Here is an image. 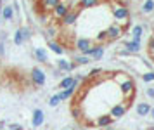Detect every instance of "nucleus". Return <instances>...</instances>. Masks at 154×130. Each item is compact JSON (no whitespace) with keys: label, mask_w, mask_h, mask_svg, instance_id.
<instances>
[{"label":"nucleus","mask_w":154,"mask_h":130,"mask_svg":"<svg viewBox=\"0 0 154 130\" xmlns=\"http://www.w3.org/2000/svg\"><path fill=\"white\" fill-rule=\"evenodd\" d=\"M111 12H112V17H114V23H118L121 26L125 28L130 21V9L119 2H114L111 5Z\"/></svg>","instance_id":"nucleus-1"},{"label":"nucleus","mask_w":154,"mask_h":130,"mask_svg":"<svg viewBox=\"0 0 154 130\" xmlns=\"http://www.w3.org/2000/svg\"><path fill=\"white\" fill-rule=\"evenodd\" d=\"M29 78H31V82H33V85H35L36 89H40L47 82V73L40 66H35V68L31 69V73H29Z\"/></svg>","instance_id":"nucleus-2"},{"label":"nucleus","mask_w":154,"mask_h":130,"mask_svg":"<svg viewBox=\"0 0 154 130\" xmlns=\"http://www.w3.org/2000/svg\"><path fill=\"white\" fill-rule=\"evenodd\" d=\"M106 33H107V40L109 42L119 40L123 36V33H125V28L121 26V24H118V23H111L107 26V30H106Z\"/></svg>","instance_id":"nucleus-3"},{"label":"nucleus","mask_w":154,"mask_h":130,"mask_svg":"<svg viewBox=\"0 0 154 130\" xmlns=\"http://www.w3.org/2000/svg\"><path fill=\"white\" fill-rule=\"evenodd\" d=\"M126 109H128V104H126V101L116 103L114 106H111V109H109V116H111L112 120H119V118H123L126 115Z\"/></svg>","instance_id":"nucleus-4"},{"label":"nucleus","mask_w":154,"mask_h":130,"mask_svg":"<svg viewBox=\"0 0 154 130\" xmlns=\"http://www.w3.org/2000/svg\"><path fill=\"white\" fill-rule=\"evenodd\" d=\"M69 9H71V4L64 2V0H61V2H59L56 7H54V11H52L50 14H52V17H54L56 21H61L64 16H66V12H68Z\"/></svg>","instance_id":"nucleus-5"},{"label":"nucleus","mask_w":154,"mask_h":130,"mask_svg":"<svg viewBox=\"0 0 154 130\" xmlns=\"http://www.w3.org/2000/svg\"><path fill=\"white\" fill-rule=\"evenodd\" d=\"M78 16H80V9H73V7H71L69 11L66 12V16L61 19V24H63V26H73V24H76Z\"/></svg>","instance_id":"nucleus-6"},{"label":"nucleus","mask_w":154,"mask_h":130,"mask_svg":"<svg viewBox=\"0 0 154 130\" xmlns=\"http://www.w3.org/2000/svg\"><path fill=\"white\" fill-rule=\"evenodd\" d=\"M78 85H80V80H76V76L68 75V76H64V78H61L57 89L64 90V89H71V87H73V89H78Z\"/></svg>","instance_id":"nucleus-7"},{"label":"nucleus","mask_w":154,"mask_h":130,"mask_svg":"<svg viewBox=\"0 0 154 130\" xmlns=\"http://www.w3.org/2000/svg\"><path fill=\"white\" fill-rule=\"evenodd\" d=\"M75 47H76V50L80 54L87 55V52L94 47V40H90V38H78V40L75 42Z\"/></svg>","instance_id":"nucleus-8"},{"label":"nucleus","mask_w":154,"mask_h":130,"mask_svg":"<svg viewBox=\"0 0 154 130\" xmlns=\"http://www.w3.org/2000/svg\"><path fill=\"white\" fill-rule=\"evenodd\" d=\"M43 123H45V113H43V109H40V108L33 109V113H31V127L38 128Z\"/></svg>","instance_id":"nucleus-9"},{"label":"nucleus","mask_w":154,"mask_h":130,"mask_svg":"<svg viewBox=\"0 0 154 130\" xmlns=\"http://www.w3.org/2000/svg\"><path fill=\"white\" fill-rule=\"evenodd\" d=\"M119 89H121V94H123L125 99H132L133 94H135V82L130 78V80H126L125 83H121Z\"/></svg>","instance_id":"nucleus-10"},{"label":"nucleus","mask_w":154,"mask_h":130,"mask_svg":"<svg viewBox=\"0 0 154 130\" xmlns=\"http://www.w3.org/2000/svg\"><path fill=\"white\" fill-rule=\"evenodd\" d=\"M87 55L90 57L92 61H99V59H102V55H104V45H102V43H94V47L87 52Z\"/></svg>","instance_id":"nucleus-11"},{"label":"nucleus","mask_w":154,"mask_h":130,"mask_svg":"<svg viewBox=\"0 0 154 130\" xmlns=\"http://www.w3.org/2000/svg\"><path fill=\"white\" fill-rule=\"evenodd\" d=\"M56 64H57V71H61V73H71L73 69L76 68V64L73 61H68V59H63V57L57 59Z\"/></svg>","instance_id":"nucleus-12"},{"label":"nucleus","mask_w":154,"mask_h":130,"mask_svg":"<svg viewBox=\"0 0 154 130\" xmlns=\"http://www.w3.org/2000/svg\"><path fill=\"white\" fill-rule=\"evenodd\" d=\"M123 47H125V50L128 52V54H139L140 49H142V45H140V42L126 40L125 43H123Z\"/></svg>","instance_id":"nucleus-13"},{"label":"nucleus","mask_w":154,"mask_h":130,"mask_svg":"<svg viewBox=\"0 0 154 130\" xmlns=\"http://www.w3.org/2000/svg\"><path fill=\"white\" fill-rule=\"evenodd\" d=\"M33 54H35L36 61H40L42 64H49V55H47V50L43 47H35L33 49Z\"/></svg>","instance_id":"nucleus-14"},{"label":"nucleus","mask_w":154,"mask_h":130,"mask_svg":"<svg viewBox=\"0 0 154 130\" xmlns=\"http://www.w3.org/2000/svg\"><path fill=\"white\" fill-rule=\"evenodd\" d=\"M140 14L142 16H151V14H154V0H142Z\"/></svg>","instance_id":"nucleus-15"},{"label":"nucleus","mask_w":154,"mask_h":130,"mask_svg":"<svg viewBox=\"0 0 154 130\" xmlns=\"http://www.w3.org/2000/svg\"><path fill=\"white\" fill-rule=\"evenodd\" d=\"M14 5H11V4H9V5H4L2 7V17H0V19L2 21H12L14 19Z\"/></svg>","instance_id":"nucleus-16"},{"label":"nucleus","mask_w":154,"mask_h":130,"mask_svg":"<svg viewBox=\"0 0 154 130\" xmlns=\"http://www.w3.org/2000/svg\"><path fill=\"white\" fill-rule=\"evenodd\" d=\"M59 2H61V0H40V4H42V12H52L54 7H56Z\"/></svg>","instance_id":"nucleus-17"},{"label":"nucleus","mask_w":154,"mask_h":130,"mask_svg":"<svg viewBox=\"0 0 154 130\" xmlns=\"http://www.w3.org/2000/svg\"><path fill=\"white\" fill-rule=\"evenodd\" d=\"M135 111H137L139 116H147L149 111H151V104L149 103H139L137 104V108H135Z\"/></svg>","instance_id":"nucleus-18"},{"label":"nucleus","mask_w":154,"mask_h":130,"mask_svg":"<svg viewBox=\"0 0 154 130\" xmlns=\"http://www.w3.org/2000/svg\"><path fill=\"white\" fill-rule=\"evenodd\" d=\"M132 40L135 42H140V38H142V35H144V26L142 24H135V26L132 28Z\"/></svg>","instance_id":"nucleus-19"},{"label":"nucleus","mask_w":154,"mask_h":130,"mask_svg":"<svg viewBox=\"0 0 154 130\" xmlns=\"http://www.w3.org/2000/svg\"><path fill=\"white\" fill-rule=\"evenodd\" d=\"M112 122H114V120H112L109 115H100V116H97V120H95V125H97V127H109Z\"/></svg>","instance_id":"nucleus-20"},{"label":"nucleus","mask_w":154,"mask_h":130,"mask_svg":"<svg viewBox=\"0 0 154 130\" xmlns=\"http://www.w3.org/2000/svg\"><path fill=\"white\" fill-rule=\"evenodd\" d=\"M100 2H102V0H80L78 7H80V9H94V7L100 5Z\"/></svg>","instance_id":"nucleus-21"},{"label":"nucleus","mask_w":154,"mask_h":130,"mask_svg":"<svg viewBox=\"0 0 154 130\" xmlns=\"http://www.w3.org/2000/svg\"><path fill=\"white\" fill-rule=\"evenodd\" d=\"M49 49L54 52V54H57V55H63V54H64L63 45H61L59 42H56V40H50V42H49Z\"/></svg>","instance_id":"nucleus-22"},{"label":"nucleus","mask_w":154,"mask_h":130,"mask_svg":"<svg viewBox=\"0 0 154 130\" xmlns=\"http://www.w3.org/2000/svg\"><path fill=\"white\" fill-rule=\"evenodd\" d=\"M78 89H64V90H59L57 94H59V97H61V101H68V99H71V97L75 96V92H76Z\"/></svg>","instance_id":"nucleus-23"},{"label":"nucleus","mask_w":154,"mask_h":130,"mask_svg":"<svg viewBox=\"0 0 154 130\" xmlns=\"http://www.w3.org/2000/svg\"><path fill=\"white\" fill-rule=\"evenodd\" d=\"M130 78H132V76H130V75H126V73H123V71H118V73H114V75H112V80H114V82L118 83V85L125 83L126 80H130Z\"/></svg>","instance_id":"nucleus-24"},{"label":"nucleus","mask_w":154,"mask_h":130,"mask_svg":"<svg viewBox=\"0 0 154 130\" xmlns=\"http://www.w3.org/2000/svg\"><path fill=\"white\" fill-rule=\"evenodd\" d=\"M73 62H75L76 66H85V64H88V62H92V59L88 57V55L80 54V55H76V57L73 59Z\"/></svg>","instance_id":"nucleus-25"},{"label":"nucleus","mask_w":154,"mask_h":130,"mask_svg":"<svg viewBox=\"0 0 154 130\" xmlns=\"http://www.w3.org/2000/svg\"><path fill=\"white\" fill-rule=\"evenodd\" d=\"M19 31H21V35H23V40H24V43L31 38V30H29L28 26H21L19 28Z\"/></svg>","instance_id":"nucleus-26"},{"label":"nucleus","mask_w":154,"mask_h":130,"mask_svg":"<svg viewBox=\"0 0 154 130\" xmlns=\"http://www.w3.org/2000/svg\"><path fill=\"white\" fill-rule=\"evenodd\" d=\"M140 76H142V80H144L146 83H152L154 82V71H144Z\"/></svg>","instance_id":"nucleus-27"},{"label":"nucleus","mask_w":154,"mask_h":130,"mask_svg":"<svg viewBox=\"0 0 154 130\" xmlns=\"http://www.w3.org/2000/svg\"><path fill=\"white\" fill-rule=\"evenodd\" d=\"M95 42H97V43H102V45H104V42H107V33H106V30H102V31H99V33L95 35Z\"/></svg>","instance_id":"nucleus-28"},{"label":"nucleus","mask_w":154,"mask_h":130,"mask_svg":"<svg viewBox=\"0 0 154 130\" xmlns=\"http://www.w3.org/2000/svg\"><path fill=\"white\" fill-rule=\"evenodd\" d=\"M61 103H63V101H61L59 94H54V96L49 99V106H50V108H56V106H59Z\"/></svg>","instance_id":"nucleus-29"},{"label":"nucleus","mask_w":154,"mask_h":130,"mask_svg":"<svg viewBox=\"0 0 154 130\" xmlns=\"http://www.w3.org/2000/svg\"><path fill=\"white\" fill-rule=\"evenodd\" d=\"M14 43H16V45H23V43H24V40H23V35H21V31H19V30H16V31H14Z\"/></svg>","instance_id":"nucleus-30"},{"label":"nucleus","mask_w":154,"mask_h":130,"mask_svg":"<svg viewBox=\"0 0 154 130\" xmlns=\"http://www.w3.org/2000/svg\"><path fill=\"white\" fill-rule=\"evenodd\" d=\"M71 113H73V116L76 118V120H80V118H82V115H83V113H82V109H80L78 106H73V108H71Z\"/></svg>","instance_id":"nucleus-31"},{"label":"nucleus","mask_w":154,"mask_h":130,"mask_svg":"<svg viewBox=\"0 0 154 130\" xmlns=\"http://www.w3.org/2000/svg\"><path fill=\"white\" fill-rule=\"evenodd\" d=\"M99 73H102V69H99V68L92 69L90 73H88V78H95V76H99Z\"/></svg>","instance_id":"nucleus-32"},{"label":"nucleus","mask_w":154,"mask_h":130,"mask_svg":"<svg viewBox=\"0 0 154 130\" xmlns=\"http://www.w3.org/2000/svg\"><path fill=\"white\" fill-rule=\"evenodd\" d=\"M7 128L9 130H24V128H23V125H19V123H11Z\"/></svg>","instance_id":"nucleus-33"},{"label":"nucleus","mask_w":154,"mask_h":130,"mask_svg":"<svg viewBox=\"0 0 154 130\" xmlns=\"http://www.w3.org/2000/svg\"><path fill=\"white\" fill-rule=\"evenodd\" d=\"M146 96L149 97V99H154V89H147L146 90Z\"/></svg>","instance_id":"nucleus-34"},{"label":"nucleus","mask_w":154,"mask_h":130,"mask_svg":"<svg viewBox=\"0 0 154 130\" xmlns=\"http://www.w3.org/2000/svg\"><path fill=\"white\" fill-rule=\"evenodd\" d=\"M5 54V45H4V42H0V55Z\"/></svg>","instance_id":"nucleus-35"},{"label":"nucleus","mask_w":154,"mask_h":130,"mask_svg":"<svg viewBox=\"0 0 154 130\" xmlns=\"http://www.w3.org/2000/svg\"><path fill=\"white\" fill-rule=\"evenodd\" d=\"M2 7H4V0H0V17H2Z\"/></svg>","instance_id":"nucleus-36"},{"label":"nucleus","mask_w":154,"mask_h":130,"mask_svg":"<svg viewBox=\"0 0 154 130\" xmlns=\"http://www.w3.org/2000/svg\"><path fill=\"white\" fill-rule=\"evenodd\" d=\"M149 115H151V116L154 118V108H151V111H149Z\"/></svg>","instance_id":"nucleus-37"},{"label":"nucleus","mask_w":154,"mask_h":130,"mask_svg":"<svg viewBox=\"0 0 154 130\" xmlns=\"http://www.w3.org/2000/svg\"><path fill=\"white\" fill-rule=\"evenodd\" d=\"M151 57H152V59H154V52H151Z\"/></svg>","instance_id":"nucleus-38"},{"label":"nucleus","mask_w":154,"mask_h":130,"mask_svg":"<svg viewBox=\"0 0 154 130\" xmlns=\"http://www.w3.org/2000/svg\"><path fill=\"white\" fill-rule=\"evenodd\" d=\"M64 130H71V128H64Z\"/></svg>","instance_id":"nucleus-39"},{"label":"nucleus","mask_w":154,"mask_h":130,"mask_svg":"<svg viewBox=\"0 0 154 130\" xmlns=\"http://www.w3.org/2000/svg\"><path fill=\"white\" fill-rule=\"evenodd\" d=\"M135 2H140V0H135Z\"/></svg>","instance_id":"nucleus-40"}]
</instances>
